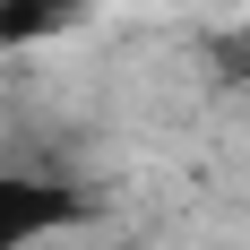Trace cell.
<instances>
[{
    "instance_id": "1",
    "label": "cell",
    "mask_w": 250,
    "mask_h": 250,
    "mask_svg": "<svg viewBox=\"0 0 250 250\" xmlns=\"http://www.w3.org/2000/svg\"><path fill=\"white\" fill-rule=\"evenodd\" d=\"M78 225V199L43 173H0V250H35L43 233Z\"/></svg>"
},
{
    "instance_id": "2",
    "label": "cell",
    "mask_w": 250,
    "mask_h": 250,
    "mask_svg": "<svg viewBox=\"0 0 250 250\" xmlns=\"http://www.w3.org/2000/svg\"><path fill=\"white\" fill-rule=\"evenodd\" d=\"M78 0H0V35L18 43V35H43L52 18H69Z\"/></svg>"
}]
</instances>
